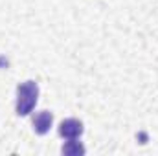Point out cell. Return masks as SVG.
<instances>
[{"label":"cell","mask_w":158,"mask_h":156,"mask_svg":"<svg viewBox=\"0 0 158 156\" xmlns=\"http://www.w3.org/2000/svg\"><path fill=\"white\" fill-rule=\"evenodd\" d=\"M39 99V84L35 81H24L17 86V114L28 116Z\"/></svg>","instance_id":"6da1fadb"},{"label":"cell","mask_w":158,"mask_h":156,"mask_svg":"<svg viewBox=\"0 0 158 156\" xmlns=\"http://www.w3.org/2000/svg\"><path fill=\"white\" fill-rule=\"evenodd\" d=\"M59 134L63 138H68V140H76L83 134V123L79 119H74V117H68L64 121H61L59 125Z\"/></svg>","instance_id":"7a4b0ae2"},{"label":"cell","mask_w":158,"mask_h":156,"mask_svg":"<svg viewBox=\"0 0 158 156\" xmlns=\"http://www.w3.org/2000/svg\"><path fill=\"white\" fill-rule=\"evenodd\" d=\"M52 123H53V116L48 110H42L39 114H35V117H33V129H35L37 134H46L52 129Z\"/></svg>","instance_id":"3957f363"},{"label":"cell","mask_w":158,"mask_h":156,"mask_svg":"<svg viewBox=\"0 0 158 156\" xmlns=\"http://www.w3.org/2000/svg\"><path fill=\"white\" fill-rule=\"evenodd\" d=\"M61 153H63V154H66V156H79V154H85V147H83V143H81V142L70 140V142H66V143L63 145Z\"/></svg>","instance_id":"277c9868"}]
</instances>
